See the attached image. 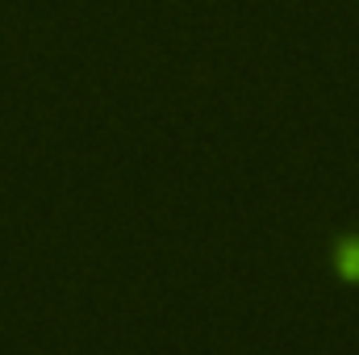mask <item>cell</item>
<instances>
[{"label": "cell", "mask_w": 359, "mask_h": 355, "mask_svg": "<svg viewBox=\"0 0 359 355\" xmlns=\"http://www.w3.org/2000/svg\"><path fill=\"white\" fill-rule=\"evenodd\" d=\"M334 267H339V280L359 284V234H343L334 243Z\"/></svg>", "instance_id": "6da1fadb"}]
</instances>
